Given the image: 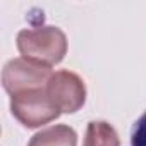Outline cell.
Listing matches in <instances>:
<instances>
[{
    "mask_svg": "<svg viewBox=\"0 0 146 146\" xmlns=\"http://www.w3.org/2000/svg\"><path fill=\"white\" fill-rule=\"evenodd\" d=\"M17 50L24 58L52 67L64 60L67 53V38L57 26H36L19 31Z\"/></svg>",
    "mask_w": 146,
    "mask_h": 146,
    "instance_id": "cell-1",
    "label": "cell"
},
{
    "mask_svg": "<svg viewBox=\"0 0 146 146\" xmlns=\"http://www.w3.org/2000/svg\"><path fill=\"white\" fill-rule=\"evenodd\" d=\"M83 146H120L117 131L105 120H91Z\"/></svg>",
    "mask_w": 146,
    "mask_h": 146,
    "instance_id": "cell-6",
    "label": "cell"
},
{
    "mask_svg": "<svg viewBox=\"0 0 146 146\" xmlns=\"http://www.w3.org/2000/svg\"><path fill=\"white\" fill-rule=\"evenodd\" d=\"M28 146H78V134L65 124H57L36 132Z\"/></svg>",
    "mask_w": 146,
    "mask_h": 146,
    "instance_id": "cell-5",
    "label": "cell"
},
{
    "mask_svg": "<svg viewBox=\"0 0 146 146\" xmlns=\"http://www.w3.org/2000/svg\"><path fill=\"white\" fill-rule=\"evenodd\" d=\"M11 112L28 129L41 127L58 119V115L62 113L48 96L46 86L11 96Z\"/></svg>",
    "mask_w": 146,
    "mask_h": 146,
    "instance_id": "cell-2",
    "label": "cell"
},
{
    "mask_svg": "<svg viewBox=\"0 0 146 146\" xmlns=\"http://www.w3.org/2000/svg\"><path fill=\"white\" fill-rule=\"evenodd\" d=\"M46 93L62 113H74L86 102V86L72 70H57L46 83Z\"/></svg>",
    "mask_w": 146,
    "mask_h": 146,
    "instance_id": "cell-4",
    "label": "cell"
},
{
    "mask_svg": "<svg viewBox=\"0 0 146 146\" xmlns=\"http://www.w3.org/2000/svg\"><path fill=\"white\" fill-rule=\"evenodd\" d=\"M53 72L50 70V67L35 64L24 57H17L9 60L4 65L2 84H4V90L11 96H14L23 91L45 88Z\"/></svg>",
    "mask_w": 146,
    "mask_h": 146,
    "instance_id": "cell-3",
    "label": "cell"
},
{
    "mask_svg": "<svg viewBox=\"0 0 146 146\" xmlns=\"http://www.w3.org/2000/svg\"><path fill=\"white\" fill-rule=\"evenodd\" d=\"M131 146H146V112L132 125V131H131Z\"/></svg>",
    "mask_w": 146,
    "mask_h": 146,
    "instance_id": "cell-7",
    "label": "cell"
}]
</instances>
